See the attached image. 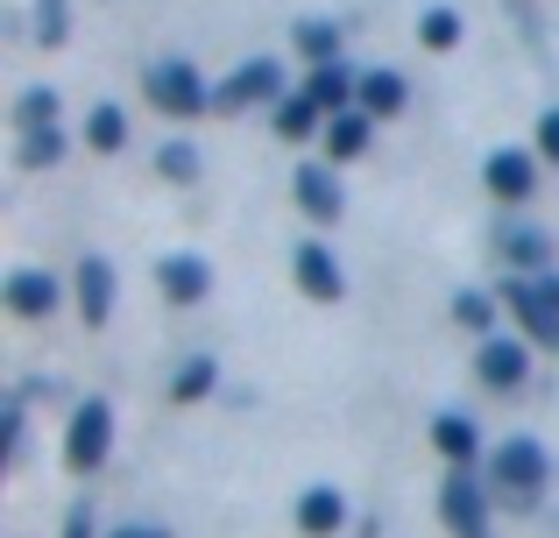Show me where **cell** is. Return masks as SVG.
Returning a JSON list of instances; mask_svg holds the SVG:
<instances>
[{
  "mask_svg": "<svg viewBox=\"0 0 559 538\" xmlns=\"http://www.w3.org/2000/svg\"><path fill=\"white\" fill-rule=\"evenodd\" d=\"M546 482H552V461H546V446L538 440H503L489 454V489L510 503V511H538V497H546Z\"/></svg>",
  "mask_w": 559,
  "mask_h": 538,
  "instance_id": "6da1fadb",
  "label": "cell"
},
{
  "mask_svg": "<svg viewBox=\"0 0 559 538\" xmlns=\"http://www.w3.org/2000/svg\"><path fill=\"white\" fill-rule=\"evenodd\" d=\"M503 304L518 312V326L532 333L538 347H559V276H552V270L503 276Z\"/></svg>",
  "mask_w": 559,
  "mask_h": 538,
  "instance_id": "7a4b0ae2",
  "label": "cell"
},
{
  "mask_svg": "<svg viewBox=\"0 0 559 538\" xmlns=\"http://www.w3.org/2000/svg\"><path fill=\"white\" fill-rule=\"evenodd\" d=\"M107 454H114V404L107 397H85L79 411H71V426H64V468L71 475H93Z\"/></svg>",
  "mask_w": 559,
  "mask_h": 538,
  "instance_id": "3957f363",
  "label": "cell"
},
{
  "mask_svg": "<svg viewBox=\"0 0 559 538\" xmlns=\"http://www.w3.org/2000/svg\"><path fill=\"white\" fill-rule=\"evenodd\" d=\"M150 107L170 113V121H191V113H213V85H205L185 57H170V64L150 71Z\"/></svg>",
  "mask_w": 559,
  "mask_h": 538,
  "instance_id": "277c9868",
  "label": "cell"
},
{
  "mask_svg": "<svg viewBox=\"0 0 559 538\" xmlns=\"http://www.w3.org/2000/svg\"><path fill=\"white\" fill-rule=\"evenodd\" d=\"M439 525L453 538H489V489L467 468H453L447 482H439Z\"/></svg>",
  "mask_w": 559,
  "mask_h": 538,
  "instance_id": "5b68a950",
  "label": "cell"
},
{
  "mask_svg": "<svg viewBox=\"0 0 559 538\" xmlns=\"http://www.w3.org/2000/svg\"><path fill=\"white\" fill-rule=\"evenodd\" d=\"M284 99V64H270V57H255V64H241L234 79L213 85V113H241V107H276Z\"/></svg>",
  "mask_w": 559,
  "mask_h": 538,
  "instance_id": "8992f818",
  "label": "cell"
},
{
  "mask_svg": "<svg viewBox=\"0 0 559 538\" xmlns=\"http://www.w3.org/2000/svg\"><path fill=\"white\" fill-rule=\"evenodd\" d=\"M475 375H481L489 390H503V397H510V390L532 383V347L510 340V333H489V340H481V355H475Z\"/></svg>",
  "mask_w": 559,
  "mask_h": 538,
  "instance_id": "52a82bcc",
  "label": "cell"
},
{
  "mask_svg": "<svg viewBox=\"0 0 559 538\" xmlns=\"http://www.w3.org/2000/svg\"><path fill=\"white\" fill-rule=\"evenodd\" d=\"M347 517H355V503H347V489H333V482H312L298 497V531L305 538H341Z\"/></svg>",
  "mask_w": 559,
  "mask_h": 538,
  "instance_id": "ba28073f",
  "label": "cell"
},
{
  "mask_svg": "<svg viewBox=\"0 0 559 538\" xmlns=\"http://www.w3.org/2000/svg\"><path fill=\"white\" fill-rule=\"evenodd\" d=\"M290 192H298V206H305V220H312V227H333V220L347 213V199H341V178H333L326 164H298Z\"/></svg>",
  "mask_w": 559,
  "mask_h": 538,
  "instance_id": "9c48e42d",
  "label": "cell"
},
{
  "mask_svg": "<svg viewBox=\"0 0 559 538\" xmlns=\"http://www.w3.org/2000/svg\"><path fill=\"white\" fill-rule=\"evenodd\" d=\"M57 304H64V284L50 270H14L8 276V312L14 319H50Z\"/></svg>",
  "mask_w": 559,
  "mask_h": 538,
  "instance_id": "30bf717a",
  "label": "cell"
},
{
  "mask_svg": "<svg viewBox=\"0 0 559 538\" xmlns=\"http://www.w3.org/2000/svg\"><path fill=\"white\" fill-rule=\"evenodd\" d=\"M290 270H298V290H305V298H319V304L347 298V276H341V263H333L319 241H305V249L290 255Z\"/></svg>",
  "mask_w": 559,
  "mask_h": 538,
  "instance_id": "8fae6325",
  "label": "cell"
},
{
  "mask_svg": "<svg viewBox=\"0 0 559 538\" xmlns=\"http://www.w3.org/2000/svg\"><path fill=\"white\" fill-rule=\"evenodd\" d=\"M432 446H439V461H447V468H475V461H481L475 418H467V411H439L432 418Z\"/></svg>",
  "mask_w": 559,
  "mask_h": 538,
  "instance_id": "7c38bea8",
  "label": "cell"
},
{
  "mask_svg": "<svg viewBox=\"0 0 559 538\" xmlns=\"http://www.w3.org/2000/svg\"><path fill=\"white\" fill-rule=\"evenodd\" d=\"M156 284H164L170 304H199L205 290H213V270H205V255H164V263H156Z\"/></svg>",
  "mask_w": 559,
  "mask_h": 538,
  "instance_id": "4fadbf2b",
  "label": "cell"
},
{
  "mask_svg": "<svg viewBox=\"0 0 559 538\" xmlns=\"http://www.w3.org/2000/svg\"><path fill=\"white\" fill-rule=\"evenodd\" d=\"M481 178H489V192H496V199H510V206H518V199H532L538 170H532V156H524V150H496Z\"/></svg>",
  "mask_w": 559,
  "mask_h": 538,
  "instance_id": "5bb4252c",
  "label": "cell"
},
{
  "mask_svg": "<svg viewBox=\"0 0 559 538\" xmlns=\"http://www.w3.org/2000/svg\"><path fill=\"white\" fill-rule=\"evenodd\" d=\"M79 312H85V326H107L114 319V270L99 263V255L79 263Z\"/></svg>",
  "mask_w": 559,
  "mask_h": 538,
  "instance_id": "9a60e30c",
  "label": "cell"
},
{
  "mask_svg": "<svg viewBox=\"0 0 559 538\" xmlns=\"http://www.w3.org/2000/svg\"><path fill=\"white\" fill-rule=\"evenodd\" d=\"M305 93H312V99H319L326 113H347V107H361V79H355V71L341 64V57H333V64H319Z\"/></svg>",
  "mask_w": 559,
  "mask_h": 538,
  "instance_id": "2e32d148",
  "label": "cell"
},
{
  "mask_svg": "<svg viewBox=\"0 0 559 538\" xmlns=\"http://www.w3.org/2000/svg\"><path fill=\"white\" fill-rule=\"evenodd\" d=\"M369 121H376L369 107L326 113V150H333V164H341V156H361V150H369Z\"/></svg>",
  "mask_w": 559,
  "mask_h": 538,
  "instance_id": "e0dca14e",
  "label": "cell"
},
{
  "mask_svg": "<svg viewBox=\"0 0 559 538\" xmlns=\"http://www.w3.org/2000/svg\"><path fill=\"white\" fill-rule=\"evenodd\" d=\"M411 85L396 79V71H361V107L376 113V121H390V113H404Z\"/></svg>",
  "mask_w": 559,
  "mask_h": 538,
  "instance_id": "ac0fdd59",
  "label": "cell"
},
{
  "mask_svg": "<svg viewBox=\"0 0 559 538\" xmlns=\"http://www.w3.org/2000/svg\"><path fill=\"white\" fill-rule=\"evenodd\" d=\"M64 150H71V142H64V128H57V121H43V128H22V164H28V170H50V164H64Z\"/></svg>",
  "mask_w": 559,
  "mask_h": 538,
  "instance_id": "d6986e66",
  "label": "cell"
},
{
  "mask_svg": "<svg viewBox=\"0 0 559 538\" xmlns=\"http://www.w3.org/2000/svg\"><path fill=\"white\" fill-rule=\"evenodd\" d=\"M319 113H326V107H319L312 93H290V99H276V135H284V142H305V135L319 128Z\"/></svg>",
  "mask_w": 559,
  "mask_h": 538,
  "instance_id": "ffe728a7",
  "label": "cell"
},
{
  "mask_svg": "<svg viewBox=\"0 0 559 538\" xmlns=\"http://www.w3.org/2000/svg\"><path fill=\"white\" fill-rule=\"evenodd\" d=\"M213 383H219V361L213 355H191L178 375H170V397L178 404H199V397H213Z\"/></svg>",
  "mask_w": 559,
  "mask_h": 538,
  "instance_id": "44dd1931",
  "label": "cell"
},
{
  "mask_svg": "<svg viewBox=\"0 0 559 538\" xmlns=\"http://www.w3.org/2000/svg\"><path fill=\"white\" fill-rule=\"evenodd\" d=\"M85 142H93L99 156H114L128 142V113L121 107H93V121H85Z\"/></svg>",
  "mask_w": 559,
  "mask_h": 538,
  "instance_id": "7402d4cb",
  "label": "cell"
},
{
  "mask_svg": "<svg viewBox=\"0 0 559 538\" xmlns=\"http://www.w3.org/2000/svg\"><path fill=\"white\" fill-rule=\"evenodd\" d=\"M298 50L312 57V64H333V57H341V28H333V22H305L298 28Z\"/></svg>",
  "mask_w": 559,
  "mask_h": 538,
  "instance_id": "603a6c76",
  "label": "cell"
},
{
  "mask_svg": "<svg viewBox=\"0 0 559 538\" xmlns=\"http://www.w3.org/2000/svg\"><path fill=\"white\" fill-rule=\"evenodd\" d=\"M156 170H164L170 184H191L199 178V150H191V142H164V150H156Z\"/></svg>",
  "mask_w": 559,
  "mask_h": 538,
  "instance_id": "cb8c5ba5",
  "label": "cell"
},
{
  "mask_svg": "<svg viewBox=\"0 0 559 538\" xmlns=\"http://www.w3.org/2000/svg\"><path fill=\"white\" fill-rule=\"evenodd\" d=\"M418 36H425V50H453V43H461V14H453V8H432L418 22Z\"/></svg>",
  "mask_w": 559,
  "mask_h": 538,
  "instance_id": "d4e9b609",
  "label": "cell"
},
{
  "mask_svg": "<svg viewBox=\"0 0 559 538\" xmlns=\"http://www.w3.org/2000/svg\"><path fill=\"white\" fill-rule=\"evenodd\" d=\"M453 319H461L467 333H489L496 326V304L481 298V290H461V298H453Z\"/></svg>",
  "mask_w": 559,
  "mask_h": 538,
  "instance_id": "484cf974",
  "label": "cell"
},
{
  "mask_svg": "<svg viewBox=\"0 0 559 538\" xmlns=\"http://www.w3.org/2000/svg\"><path fill=\"white\" fill-rule=\"evenodd\" d=\"M14 121H22V128L57 121V93H50V85H28V93H22V107H14Z\"/></svg>",
  "mask_w": 559,
  "mask_h": 538,
  "instance_id": "4316f807",
  "label": "cell"
},
{
  "mask_svg": "<svg viewBox=\"0 0 559 538\" xmlns=\"http://www.w3.org/2000/svg\"><path fill=\"white\" fill-rule=\"evenodd\" d=\"M64 28H71L64 0H36V43H64Z\"/></svg>",
  "mask_w": 559,
  "mask_h": 538,
  "instance_id": "83f0119b",
  "label": "cell"
},
{
  "mask_svg": "<svg viewBox=\"0 0 559 538\" xmlns=\"http://www.w3.org/2000/svg\"><path fill=\"white\" fill-rule=\"evenodd\" d=\"M503 249H510V263H524V270H546V241H538V235H524V227L503 241Z\"/></svg>",
  "mask_w": 559,
  "mask_h": 538,
  "instance_id": "f1b7e54d",
  "label": "cell"
},
{
  "mask_svg": "<svg viewBox=\"0 0 559 538\" xmlns=\"http://www.w3.org/2000/svg\"><path fill=\"white\" fill-rule=\"evenodd\" d=\"M0 440H8V461H22V440H28V411H22V404H8V426H0Z\"/></svg>",
  "mask_w": 559,
  "mask_h": 538,
  "instance_id": "f546056e",
  "label": "cell"
},
{
  "mask_svg": "<svg viewBox=\"0 0 559 538\" xmlns=\"http://www.w3.org/2000/svg\"><path fill=\"white\" fill-rule=\"evenodd\" d=\"M538 156H546V164H559V107L538 121Z\"/></svg>",
  "mask_w": 559,
  "mask_h": 538,
  "instance_id": "4dcf8cb0",
  "label": "cell"
},
{
  "mask_svg": "<svg viewBox=\"0 0 559 538\" xmlns=\"http://www.w3.org/2000/svg\"><path fill=\"white\" fill-rule=\"evenodd\" d=\"M64 538H93V511H71V525H64Z\"/></svg>",
  "mask_w": 559,
  "mask_h": 538,
  "instance_id": "1f68e13d",
  "label": "cell"
},
{
  "mask_svg": "<svg viewBox=\"0 0 559 538\" xmlns=\"http://www.w3.org/2000/svg\"><path fill=\"white\" fill-rule=\"evenodd\" d=\"M107 538H170V531H156V525H121V531H107Z\"/></svg>",
  "mask_w": 559,
  "mask_h": 538,
  "instance_id": "d6a6232c",
  "label": "cell"
}]
</instances>
